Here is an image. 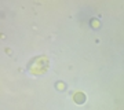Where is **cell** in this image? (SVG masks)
I'll list each match as a JSON object with an SVG mask.
<instances>
[{
	"instance_id": "cell-1",
	"label": "cell",
	"mask_w": 124,
	"mask_h": 110,
	"mask_svg": "<svg viewBox=\"0 0 124 110\" xmlns=\"http://www.w3.org/2000/svg\"><path fill=\"white\" fill-rule=\"evenodd\" d=\"M73 98H75L76 103H84V101H85V96H84V94L83 92H77Z\"/></svg>"
}]
</instances>
